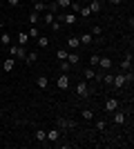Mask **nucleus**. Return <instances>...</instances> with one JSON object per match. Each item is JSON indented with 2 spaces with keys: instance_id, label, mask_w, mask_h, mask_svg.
Returning a JSON list of instances; mask_svg holds the SVG:
<instances>
[{
  "instance_id": "37998d69",
  "label": "nucleus",
  "mask_w": 134,
  "mask_h": 149,
  "mask_svg": "<svg viewBox=\"0 0 134 149\" xmlns=\"http://www.w3.org/2000/svg\"><path fill=\"white\" fill-rule=\"evenodd\" d=\"M83 2H89V0H83Z\"/></svg>"
},
{
  "instance_id": "2f4dec72",
  "label": "nucleus",
  "mask_w": 134,
  "mask_h": 149,
  "mask_svg": "<svg viewBox=\"0 0 134 149\" xmlns=\"http://www.w3.org/2000/svg\"><path fill=\"white\" fill-rule=\"evenodd\" d=\"M98 60H101V56H98V54H92V56H89V65H92V67H96V65H98Z\"/></svg>"
},
{
  "instance_id": "b1692460",
  "label": "nucleus",
  "mask_w": 134,
  "mask_h": 149,
  "mask_svg": "<svg viewBox=\"0 0 134 149\" xmlns=\"http://www.w3.org/2000/svg\"><path fill=\"white\" fill-rule=\"evenodd\" d=\"M85 80H94L96 78V71H94V67H89V69H85Z\"/></svg>"
},
{
  "instance_id": "9d476101",
  "label": "nucleus",
  "mask_w": 134,
  "mask_h": 149,
  "mask_svg": "<svg viewBox=\"0 0 134 149\" xmlns=\"http://www.w3.org/2000/svg\"><path fill=\"white\" fill-rule=\"evenodd\" d=\"M67 47H69V49H78V47H81L78 36H69V38H67Z\"/></svg>"
},
{
  "instance_id": "4c0bfd02",
  "label": "nucleus",
  "mask_w": 134,
  "mask_h": 149,
  "mask_svg": "<svg viewBox=\"0 0 134 149\" xmlns=\"http://www.w3.org/2000/svg\"><path fill=\"white\" fill-rule=\"evenodd\" d=\"M51 29H54V31H60V20H54V22H51Z\"/></svg>"
},
{
  "instance_id": "393cba45",
  "label": "nucleus",
  "mask_w": 134,
  "mask_h": 149,
  "mask_svg": "<svg viewBox=\"0 0 134 149\" xmlns=\"http://www.w3.org/2000/svg\"><path fill=\"white\" fill-rule=\"evenodd\" d=\"M78 13H81V18H89V16H92V11H89V7L87 5H81V9H78Z\"/></svg>"
},
{
  "instance_id": "ea45409f",
  "label": "nucleus",
  "mask_w": 134,
  "mask_h": 149,
  "mask_svg": "<svg viewBox=\"0 0 134 149\" xmlns=\"http://www.w3.org/2000/svg\"><path fill=\"white\" fill-rule=\"evenodd\" d=\"M7 5H9V7H18L20 0H7Z\"/></svg>"
},
{
  "instance_id": "f3484780",
  "label": "nucleus",
  "mask_w": 134,
  "mask_h": 149,
  "mask_svg": "<svg viewBox=\"0 0 134 149\" xmlns=\"http://www.w3.org/2000/svg\"><path fill=\"white\" fill-rule=\"evenodd\" d=\"M27 20H29V25H38V20H40V13L32 11L29 16H27Z\"/></svg>"
},
{
  "instance_id": "7ed1b4c3",
  "label": "nucleus",
  "mask_w": 134,
  "mask_h": 149,
  "mask_svg": "<svg viewBox=\"0 0 134 149\" xmlns=\"http://www.w3.org/2000/svg\"><path fill=\"white\" fill-rule=\"evenodd\" d=\"M116 109H119V100H116V98H107V100H105V111H107V113H114Z\"/></svg>"
},
{
  "instance_id": "f03ea898",
  "label": "nucleus",
  "mask_w": 134,
  "mask_h": 149,
  "mask_svg": "<svg viewBox=\"0 0 134 149\" xmlns=\"http://www.w3.org/2000/svg\"><path fill=\"white\" fill-rule=\"evenodd\" d=\"M76 96L78 98H85V96H89V87H87V80H81L76 85Z\"/></svg>"
},
{
  "instance_id": "423d86ee",
  "label": "nucleus",
  "mask_w": 134,
  "mask_h": 149,
  "mask_svg": "<svg viewBox=\"0 0 134 149\" xmlns=\"http://www.w3.org/2000/svg\"><path fill=\"white\" fill-rule=\"evenodd\" d=\"M56 87H58V89H67V87H69V78H67V74L58 76V80H56Z\"/></svg>"
},
{
  "instance_id": "c9c22d12",
  "label": "nucleus",
  "mask_w": 134,
  "mask_h": 149,
  "mask_svg": "<svg viewBox=\"0 0 134 149\" xmlns=\"http://www.w3.org/2000/svg\"><path fill=\"white\" fill-rule=\"evenodd\" d=\"M69 7H72V11H74V13H78V9H81V2H78V0H74Z\"/></svg>"
},
{
  "instance_id": "4be33fe9",
  "label": "nucleus",
  "mask_w": 134,
  "mask_h": 149,
  "mask_svg": "<svg viewBox=\"0 0 134 149\" xmlns=\"http://www.w3.org/2000/svg\"><path fill=\"white\" fill-rule=\"evenodd\" d=\"M92 38H94L92 33H83V36H78V40H81V45H85V47H87V45L92 42Z\"/></svg>"
},
{
  "instance_id": "9b49d317",
  "label": "nucleus",
  "mask_w": 134,
  "mask_h": 149,
  "mask_svg": "<svg viewBox=\"0 0 134 149\" xmlns=\"http://www.w3.org/2000/svg\"><path fill=\"white\" fill-rule=\"evenodd\" d=\"M121 69L123 71L132 69V54H125V58H123V62H121Z\"/></svg>"
},
{
  "instance_id": "4468645a",
  "label": "nucleus",
  "mask_w": 134,
  "mask_h": 149,
  "mask_svg": "<svg viewBox=\"0 0 134 149\" xmlns=\"http://www.w3.org/2000/svg\"><path fill=\"white\" fill-rule=\"evenodd\" d=\"M34 11L36 13H45L47 11V5H45L43 0H38V2H34Z\"/></svg>"
},
{
  "instance_id": "f704fd0d",
  "label": "nucleus",
  "mask_w": 134,
  "mask_h": 149,
  "mask_svg": "<svg viewBox=\"0 0 134 149\" xmlns=\"http://www.w3.org/2000/svg\"><path fill=\"white\" fill-rule=\"evenodd\" d=\"M105 127H107L105 120H98V123H96V131H105Z\"/></svg>"
},
{
  "instance_id": "dca6fc26",
  "label": "nucleus",
  "mask_w": 134,
  "mask_h": 149,
  "mask_svg": "<svg viewBox=\"0 0 134 149\" xmlns=\"http://www.w3.org/2000/svg\"><path fill=\"white\" fill-rule=\"evenodd\" d=\"M125 123V113L123 111H114V125H123Z\"/></svg>"
},
{
  "instance_id": "58836bf2",
  "label": "nucleus",
  "mask_w": 134,
  "mask_h": 149,
  "mask_svg": "<svg viewBox=\"0 0 134 149\" xmlns=\"http://www.w3.org/2000/svg\"><path fill=\"white\" fill-rule=\"evenodd\" d=\"M101 27H98V25H94V29H92V36H101Z\"/></svg>"
},
{
  "instance_id": "c03bdc74",
  "label": "nucleus",
  "mask_w": 134,
  "mask_h": 149,
  "mask_svg": "<svg viewBox=\"0 0 134 149\" xmlns=\"http://www.w3.org/2000/svg\"><path fill=\"white\" fill-rule=\"evenodd\" d=\"M69 2H74V0H69Z\"/></svg>"
},
{
  "instance_id": "6ab92c4d",
  "label": "nucleus",
  "mask_w": 134,
  "mask_h": 149,
  "mask_svg": "<svg viewBox=\"0 0 134 149\" xmlns=\"http://www.w3.org/2000/svg\"><path fill=\"white\" fill-rule=\"evenodd\" d=\"M47 140H49V143H56L58 140V129H49L47 131Z\"/></svg>"
},
{
  "instance_id": "6e6552de",
  "label": "nucleus",
  "mask_w": 134,
  "mask_h": 149,
  "mask_svg": "<svg viewBox=\"0 0 134 149\" xmlns=\"http://www.w3.org/2000/svg\"><path fill=\"white\" fill-rule=\"evenodd\" d=\"M96 67H101L103 71H107V69H112V58H107V56H105V58H101Z\"/></svg>"
},
{
  "instance_id": "bb28decb",
  "label": "nucleus",
  "mask_w": 134,
  "mask_h": 149,
  "mask_svg": "<svg viewBox=\"0 0 134 149\" xmlns=\"http://www.w3.org/2000/svg\"><path fill=\"white\" fill-rule=\"evenodd\" d=\"M81 118L83 120H92L94 118V111H92V109H83V111H81Z\"/></svg>"
},
{
  "instance_id": "f257e3e1",
  "label": "nucleus",
  "mask_w": 134,
  "mask_h": 149,
  "mask_svg": "<svg viewBox=\"0 0 134 149\" xmlns=\"http://www.w3.org/2000/svg\"><path fill=\"white\" fill-rule=\"evenodd\" d=\"M7 54H11L13 60H25L27 49H25V47H20V45H9V47H7Z\"/></svg>"
},
{
  "instance_id": "20e7f679",
  "label": "nucleus",
  "mask_w": 134,
  "mask_h": 149,
  "mask_svg": "<svg viewBox=\"0 0 134 149\" xmlns=\"http://www.w3.org/2000/svg\"><path fill=\"white\" fill-rule=\"evenodd\" d=\"M56 125H60V127H65V129H74V127H76V123H74V120L60 118V116H58V118H56Z\"/></svg>"
},
{
  "instance_id": "cd10ccee",
  "label": "nucleus",
  "mask_w": 134,
  "mask_h": 149,
  "mask_svg": "<svg viewBox=\"0 0 134 149\" xmlns=\"http://www.w3.org/2000/svg\"><path fill=\"white\" fill-rule=\"evenodd\" d=\"M78 60H81L78 54H67V62H69V65H78Z\"/></svg>"
},
{
  "instance_id": "0eeeda50",
  "label": "nucleus",
  "mask_w": 134,
  "mask_h": 149,
  "mask_svg": "<svg viewBox=\"0 0 134 149\" xmlns=\"http://www.w3.org/2000/svg\"><path fill=\"white\" fill-rule=\"evenodd\" d=\"M87 7H89V11H92V13H98V11L103 9L101 0H89V2H87Z\"/></svg>"
},
{
  "instance_id": "ddd939ff",
  "label": "nucleus",
  "mask_w": 134,
  "mask_h": 149,
  "mask_svg": "<svg viewBox=\"0 0 134 149\" xmlns=\"http://www.w3.org/2000/svg\"><path fill=\"white\" fill-rule=\"evenodd\" d=\"M16 40H18V45H20V47H25V45L29 42V36H27L25 31H20L18 36H16Z\"/></svg>"
},
{
  "instance_id": "39448f33",
  "label": "nucleus",
  "mask_w": 134,
  "mask_h": 149,
  "mask_svg": "<svg viewBox=\"0 0 134 149\" xmlns=\"http://www.w3.org/2000/svg\"><path fill=\"white\" fill-rule=\"evenodd\" d=\"M112 85H114V89H123V87H125V76H123V74H116L114 80H112Z\"/></svg>"
},
{
  "instance_id": "a211bd4d",
  "label": "nucleus",
  "mask_w": 134,
  "mask_h": 149,
  "mask_svg": "<svg viewBox=\"0 0 134 149\" xmlns=\"http://www.w3.org/2000/svg\"><path fill=\"white\" fill-rule=\"evenodd\" d=\"M36 60H38V54H32V51H27V56H25V62H27V65H34Z\"/></svg>"
},
{
  "instance_id": "2eb2a0df",
  "label": "nucleus",
  "mask_w": 134,
  "mask_h": 149,
  "mask_svg": "<svg viewBox=\"0 0 134 149\" xmlns=\"http://www.w3.org/2000/svg\"><path fill=\"white\" fill-rule=\"evenodd\" d=\"M38 47H40V49H47V47H49V38L40 33V36H38Z\"/></svg>"
},
{
  "instance_id": "1a4fd4ad",
  "label": "nucleus",
  "mask_w": 134,
  "mask_h": 149,
  "mask_svg": "<svg viewBox=\"0 0 134 149\" xmlns=\"http://www.w3.org/2000/svg\"><path fill=\"white\" fill-rule=\"evenodd\" d=\"M60 18H63V22H65V25H74V22H76V13H74V11H69V13H63Z\"/></svg>"
},
{
  "instance_id": "a18cd8bd",
  "label": "nucleus",
  "mask_w": 134,
  "mask_h": 149,
  "mask_svg": "<svg viewBox=\"0 0 134 149\" xmlns=\"http://www.w3.org/2000/svg\"><path fill=\"white\" fill-rule=\"evenodd\" d=\"M0 60H2V58H0Z\"/></svg>"
},
{
  "instance_id": "79ce46f5",
  "label": "nucleus",
  "mask_w": 134,
  "mask_h": 149,
  "mask_svg": "<svg viewBox=\"0 0 134 149\" xmlns=\"http://www.w3.org/2000/svg\"><path fill=\"white\" fill-rule=\"evenodd\" d=\"M2 27H5V22H2V20H0V31H2Z\"/></svg>"
},
{
  "instance_id": "c85d7f7f",
  "label": "nucleus",
  "mask_w": 134,
  "mask_h": 149,
  "mask_svg": "<svg viewBox=\"0 0 134 149\" xmlns=\"http://www.w3.org/2000/svg\"><path fill=\"white\" fill-rule=\"evenodd\" d=\"M36 140L45 143V140H47V131H45V129H38V131H36Z\"/></svg>"
},
{
  "instance_id": "e433bc0d",
  "label": "nucleus",
  "mask_w": 134,
  "mask_h": 149,
  "mask_svg": "<svg viewBox=\"0 0 134 149\" xmlns=\"http://www.w3.org/2000/svg\"><path fill=\"white\" fill-rule=\"evenodd\" d=\"M58 60H67V51L65 49H58Z\"/></svg>"
},
{
  "instance_id": "72a5a7b5",
  "label": "nucleus",
  "mask_w": 134,
  "mask_h": 149,
  "mask_svg": "<svg viewBox=\"0 0 134 149\" xmlns=\"http://www.w3.org/2000/svg\"><path fill=\"white\" fill-rule=\"evenodd\" d=\"M56 5L60 7V9H67V7H69L72 2H69V0H56Z\"/></svg>"
},
{
  "instance_id": "5701e85b",
  "label": "nucleus",
  "mask_w": 134,
  "mask_h": 149,
  "mask_svg": "<svg viewBox=\"0 0 134 149\" xmlns=\"http://www.w3.org/2000/svg\"><path fill=\"white\" fill-rule=\"evenodd\" d=\"M0 45L9 47V45H11V36H9V33H0Z\"/></svg>"
},
{
  "instance_id": "a878e982",
  "label": "nucleus",
  "mask_w": 134,
  "mask_h": 149,
  "mask_svg": "<svg viewBox=\"0 0 134 149\" xmlns=\"http://www.w3.org/2000/svg\"><path fill=\"white\" fill-rule=\"evenodd\" d=\"M13 67H16V60L13 58H5V71H11Z\"/></svg>"
},
{
  "instance_id": "f8f14e48",
  "label": "nucleus",
  "mask_w": 134,
  "mask_h": 149,
  "mask_svg": "<svg viewBox=\"0 0 134 149\" xmlns=\"http://www.w3.org/2000/svg\"><path fill=\"white\" fill-rule=\"evenodd\" d=\"M40 18H43V22H45V25H51V22L56 20V16H54L51 11H45L43 16H40Z\"/></svg>"
},
{
  "instance_id": "412c9836",
  "label": "nucleus",
  "mask_w": 134,
  "mask_h": 149,
  "mask_svg": "<svg viewBox=\"0 0 134 149\" xmlns=\"http://www.w3.org/2000/svg\"><path fill=\"white\" fill-rule=\"evenodd\" d=\"M29 38H38L40 36V29H38V25H32L29 27V33H27Z\"/></svg>"
},
{
  "instance_id": "aec40b11",
  "label": "nucleus",
  "mask_w": 134,
  "mask_h": 149,
  "mask_svg": "<svg viewBox=\"0 0 134 149\" xmlns=\"http://www.w3.org/2000/svg\"><path fill=\"white\" fill-rule=\"evenodd\" d=\"M36 85H38L40 89H47V85H49V80H47V76H38V80H36Z\"/></svg>"
},
{
  "instance_id": "473e14b6",
  "label": "nucleus",
  "mask_w": 134,
  "mask_h": 149,
  "mask_svg": "<svg viewBox=\"0 0 134 149\" xmlns=\"http://www.w3.org/2000/svg\"><path fill=\"white\" fill-rule=\"evenodd\" d=\"M58 65H60V71H69V67H72L67 60H58Z\"/></svg>"
},
{
  "instance_id": "7c9ffc66",
  "label": "nucleus",
  "mask_w": 134,
  "mask_h": 149,
  "mask_svg": "<svg viewBox=\"0 0 134 149\" xmlns=\"http://www.w3.org/2000/svg\"><path fill=\"white\" fill-rule=\"evenodd\" d=\"M58 9H60V7L56 5V0H54V2H49V5H47V11H51V13H54V16H56V11H58Z\"/></svg>"
},
{
  "instance_id": "c756f323",
  "label": "nucleus",
  "mask_w": 134,
  "mask_h": 149,
  "mask_svg": "<svg viewBox=\"0 0 134 149\" xmlns=\"http://www.w3.org/2000/svg\"><path fill=\"white\" fill-rule=\"evenodd\" d=\"M101 80L105 82V85H112V80H114V74H103V76H101Z\"/></svg>"
},
{
  "instance_id": "a19ab883",
  "label": "nucleus",
  "mask_w": 134,
  "mask_h": 149,
  "mask_svg": "<svg viewBox=\"0 0 134 149\" xmlns=\"http://www.w3.org/2000/svg\"><path fill=\"white\" fill-rule=\"evenodd\" d=\"M109 2H112V5H121L123 0H109Z\"/></svg>"
}]
</instances>
